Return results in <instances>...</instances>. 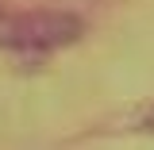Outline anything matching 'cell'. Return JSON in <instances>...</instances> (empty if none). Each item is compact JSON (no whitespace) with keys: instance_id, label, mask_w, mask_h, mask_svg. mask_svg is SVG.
<instances>
[{"instance_id":"cell-1","label":"cell","mask_w":154,"mask_h":150,"mask_svg":"<svg viewBox=\"0 0 154 150\" xmlns=\"http://www.w3.org/2000/svg\"><path fill=\"white\" fill-rule=\"evenodd\" d=\"M85 35V19L62 8H19L0 12V46L12 54L46 58L54 50L73 46Z\"/></svg>"},{"instance_id":"cell-2","label":"cell","mask_w":154,"mask_h":150,"mask_svg":"<svg viewBox=\"0 0 154 150\" xmlns=\"http://www.w3.org/2000/svg\"><path fill=\"white\" fill-rule=\"evenodd\" d=\"M127 127H131V131H150V135H154V104L135 108V112L127 115Z\"/></svg>"}]
</instances>
